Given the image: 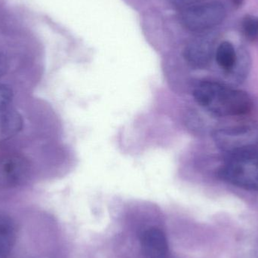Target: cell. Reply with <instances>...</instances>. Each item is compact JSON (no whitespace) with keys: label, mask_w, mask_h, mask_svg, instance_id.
Masks as SVG:
<instances>
[{"label":"cell","mask_w":258,"mask_h":258,"mask_svg":"<svg viewBox=\"0 0 258 258\" xmlns=\"http://www.w3.org/2000/svg\"><path fill=\"white\" fill-rule=\"evenodd\" d=\"M225 17V7L218 1H206L187 6L183 8L180 15L185 28L200 34L221 24Z\"/></svg>","instance_id":"cell-3"},{"label":"cell","mask_w":258,"mask_h":258,"mask_svg":"<svg viewBox=\"0 0 258 258\" xmlns=\"http://www.w3.org/2000/svg\"><path fill=\"white\" fill-rule=\"evenodd\" d=\"M196 102L212 116L218 117L248 114L253 107L247 92L235 89L218 82L204 80L194 87Z\"/></svg>","instance_id":"cell-1"},{"label":"cell","mask_w":258,"mask_h":258,"mask_svg":"<svg viewBox=\"0 0 258 258\" xmlns=\"http://www.w3.org/2000/svg\"><path fill=\"white\" fill-rule=\"evenodd\" d=\"M16 226L12 218L0 214V258L10 254L16 240Z\"/></svg>","instance_id":"cell-9"},{"label":"cell","mask_w":258,"mask_h":258,"mask_svg":"<svg viewBox=\"0 0 258 258\" xmlns=\"http://www.w3.org/2000/svg\"><path fill=\"white\" fill-rule=\"evenodd\" d=\"M13 98V91L8 85L0 84V112L9 108Z\"/></svg>","instance_id":"cell-13"},{"label":"cell","mask_w":258,"mask_h":258,"mask_svg":"<svg viewBox=\"0 0 258 258\" xmlns=\"http://www.w3.org/2000/svg\"><path fill=\"white\" fill-rule=\"evenodd\" d=\"M141 246L146 258H168V243L163 231L150 227L143 232Z\"/></svg>","instance_id":"cell-7"},{"label":"cell","mask_w":258,"mask_h":258,"mask_svg":"<svg viewBox=\"0 0 258 258\" xmlns=\"http://www.w3.org/2000/svg\"><path fill=\"white\" fill-rule=\"evenodd\" d=\"M218 171L221 180L246 190L258 191V148L228 153Z\"/></svg>","instance_id":"cell-2"},{"label":"cell","mask_w":258,"mask_h":258,"mask_svg":"<svg viewBox=\"0 0 258 258\" xmlns=\"http://www.w3.org/2000/svg\"><path fill=\"white\" fill-rule=\"evenodd\" d=\"M30 173L28 161L16 154L0 156V189H10L22 184Z\"/></svg>","instance_id":"cell-5"},{"label":"cell","mask_w":258,"mask_h":258,"mask_svg":"<svg viewBox=\"0 0 258 258\" xmlns=\"http://www.w3.org/2000/svg\"><path fill=\"white\" fill-rule=\"evenodd\" d=\"M213 139L218 148L227 153L253 148L258 144V126L248 124L218 129Z\"/></svg>","instance_id":"cell-4"},{"label":"cell","mask_w":258,"mask_h":258,"mask_svg":"<svg viewBox=\"0 0 258 258\" xmlns=\"http://www.w3.org/2000/svg\"><path fill=\"white\" fill-rule=\"evenodd\" d=\"M242 32L244 36L250 42H255L258 39V17L246 15L242 19Z\"/></svg>","instance_id":"cell-12"},{"label":"cell","mask_w":258,"mask_h":258,"mask_svg":"<svg viewBox=\"0 0 258 258\" xmlns=\"http://www.w3.org/2000/svg\"><path fill=\"white\" fill-rule=\"evenodd\" d=\"M9 68V62L5 54L0 53V78L7 73Z\"/></svg>","instance_id":"cell-14"},{"label":"cell","mask_w":258,"mask_h":258,"mask_svg":"<svg viewBox=\"0 0 258 258\" xmlns=\"http://www.w3.org/2000/svg\"><path fill=\"white\" fill-rule=\"evenodd\" d=\"M185 47L183 57L192 68H203L207 66L214 54L213 37L211 35L200 33Z\"/></svg>","instance_id":"cell-6"},{"label":"cell","mask_w":258,"mask_h":258,"mask_svg":"<svg viewBox=\"0 0 258 258\" xmlns=\"http://www.w3.org/2000/svg\"><path fill=\"white\" fill-rule=\"evenodd\" d=\"M23 128V119L14 109L0 112V144L18 135Z\"/></svg>","instance_id":"cell-8"},{"label":"cell","mask_w":258,"mask_h":258,"mask_svg":"<svg viewBox=\"0 0 258 258\" xmlns=\"http://www.w3.org/2000/svg\"><path fill=\"white\" fill-rule=\"evenodd\" d=\"M215 57L219 68L228 74L236 66L238 52L231 42L224 41L216 48Z\"/></svg>","instance_id":"cell-10"},{"label":"cell","mask_w":258,"mask_h":258,"mask_svg":"<svg viewBox=\"0 0 258 258\" xmlns=\"http://www.w3.org/2000/svg\"><path fill=\"white\" fill-rule=\"evenodd\" d=\"M245 0H231L232 4L235 8L242 7Z\"/></svg>","instance_id":"cell-16"},{"label":"cell","mask_w":258,"mask_h":258,"mask_svg":"<svg viewBox=\"0 0 258 258\" xmlns=\"http://www.w3.org/2000/svg\"><path fill=\"white\" fill-rule=\"evenodd\" d=\"M238 52V59L236 66L231 72L229 73L227 76L231 77L233 80L242 81L245 80L248 76L250 68V57L248 53L245 49H239Z\"/></svg>","instance_id":"cell-11"},{"label":"cell","mask_w":258,"mask_h":258,"mask_svg":"<svg viewBox=\"0 0 258 258\" xmlns=\"http://www.w3.org/2000/svg\"><path fill=\"white\" fill-rule=\"evenodd\" d=\"M170 1L174 4L177 5V6H181L183 9V8L187 7V6L203 3V2H206V0H170Z\"/></svg>","instance_id":"cell-15"}]
</instances>
